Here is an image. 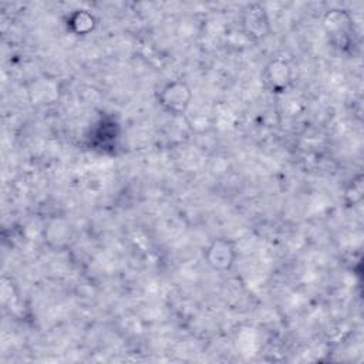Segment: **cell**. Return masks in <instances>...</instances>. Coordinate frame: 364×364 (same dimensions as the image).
<instances>
[{"label":"cell","mask_w":364,"mask_h":364,"mask_svg":"<svg viewBox=\"0 0 364 364\" xmlns=\"http://www.w3.org/2000/svg\"><path fill=\"white\" fill-rule=\"evenodd\" d=\"M206 262L215 270H229L236 257V249L233 242L228 239H215L205 252Z\"/></svg>","instance_id":"cell-2"},{"label":"cell","mask_w":364,"mask_h":364,"mask_svg":"<svg viewBox=\"0 0 364 364\" xmlns=\"http://www.w3.org/2000/svg\"><path fill=\"white\" fill-rule=\"evenodd\" d=\"M264 84L273 92H283L291 82V70L283 60H273L264 70Z\"/></svg>","instance_id":"cell-4"},{"label":"cell","mask_w":364,"mask_h":364,"mask_svg":"<svg viewBox=\"0 0 364 364\" xmlns=\"http://www.w3.org/2000/svg\"><path fill=\"white\" fill-rule=\"evenodd\" d=\"M324 27L333 38H348L353 30V21L344 10H331L324 17Z\"/></svg>","instance_id":"cell-5"},{"label":"cell","mask_w":364,"mask_h":364,"mask_svg":"<svg viewBox=\"0 0 364 364\" xmlns=\"http://www.w3.org/2000/svg\"><path fill=\"white\" fill-rule=\"evenodd\" d=\"M70 23H71V24H78V23H81L78 27H75V33L84 34V33H87V31H90V30L92 28V26H94V17H92V14L87 13L85 10H78V11L73 16V18H71Z\"/></svg>","instance_id":"cell-6"},{"label":"cell","mask_w":364,"mask_h":364,"mask_svg":"<svg viewBox=\"0 0 364 364\" xmlns=\"http://www.w3.org/2000/svg\"><path fill=\"white\" fill-rule=\"evenodd\" d=\"M242 27L252 38H262L270 31L269 17L263 6L249 4L242 14Z\"/></svg>","instance_id":"cell-3"},{"label":"cell","mask_w":364,"mask_h":364,"mask_svg":"<svg viewBox=\"0 0 364 364\" xmlns=\"http://www.w3.org/2000/svg\"><path fill=\"white\" fill-rule=\"evenodd\" d=\"M191 97V90L183 81H172L162 88L159 94V104L165 111L179 115L189 107Z\"/></svg>","instance_id":"cell-1"}]
</instances>
